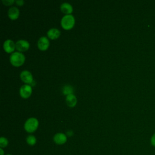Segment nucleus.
Wrapping results in <instances>:
<instances>
[{
	"label": "nucleus",
	"mask_w": 155,
	"mask_h": 155,
	"mask_svg": "<svg viewBox=\"0 0 155 155\" xmlns=\"http://www.w3.org/2000/svg\"><path fill=\"white\" fill-rule=\"evenodd\" d=\"M62 91L63 94H66L67 96L70 94H73V88L70 85H65L62 87Z\"/></svg>",
	"instance_id": "nucleus-14"
},
{
	"label": "nucleus",
	"mask_w": 155,
	"mask_h": 155,
	"mask_svg": "<svg viewBox=\"0 0 155 155\" xmlns=\"http://www.w3.org/2000/svg\"><path fill=\"white\" fill-rule=\"evenodd\" d=\"M10 61L15 66H19L25 61V56L20 51H15L10 56Z\"/></svg>",
	"instance_id": "nucleus-1"
},
{
	"label": "nucleus",
	"mask_w": 155,
	"mask_h": 155,
	"mask_svg": "<svg viewBox=\"0 0 155 155\" xmlns=\"http://www.w3.org/2000/svg\"><path fill=\"white\" fill-rule=\"evenodd\" d=\"M31 86L28 84H24L22 85L19 89V94L23 98L28 97L31 95Z\"/></svg>",
	"instance_id": "nucleus-4"
},
{
	"label": "nucleus",
	"mask_w": 155,
	"mask_h": 155,
	"mask_svg": "<svg viewBox=\"0 0 155 155\" xmlns=\"http://www.w3.org/2000/svg\"><path fill=\"white\" fill-rule=\"evenodd\" d=\"M6 155H12V154H6Z\"/></svg>",
	"instance_id": "nucleus-22"
},
{
	"label": "nucleus",
	"mask_w": 155,
	"mask_h": 155,
	"mask_svg": "<svg viewBox=\"0 0 155 155\" xmlns=\"http://www.w3.org/2000/svg\"><path fill=\"white\" fill-rule=\"evenodd\" d=\"M65 100H66L67 104L70 107H74L77 102V98L75 96V95L73 94H70L67 95L66 96Z\"/></svg>",
	"instance_id": "nucleus-13"
},
{
	"label": "nucleus",
	"mask_w": 155,
	"mask_h": 155,
	"mask_svg": "<svg viewBox=\"0 0 155 155\" xmlns=\"http://www.w3.org/2000/svg\"><path fill=\"white\" fill-rule=\"evenodd\" d=\"M73 134V131H71V130H69V131H67V134H68V136H71Z\"/></svg>",
	"instance_id": "nucleus-20"
},
{
	"label": "nucleus",
	"mask_w": 155,
	"mask_h": 155,
	"mask_svg": "<svg viewBox=\"0 0 155 155\" xmlns=\"http://www.w3.org/2000/svg\"><path fill=\"white\" fill-rule=\"evenodd\" d=\"M3 47L4 50L7 53H11L15 50L16 47V44L11 39H7L4 41L3 44Z\"/></svg>",
	"instance_id": "nucleus-9"
},
{
	"label": "nucleus",
	"mask_w": 155,
	"mask_h": 155,
	"mask_svg": "<svg viewBox=\"0 0 155 155\" xmlns=\"http://www.w3.org/2000/svg\"><path fill=\"white\" fill-rule=\"evenodd\" d=\"M26 141L29 145L33 146L35 145L36 142V139L33 135H28L26 138Z\"/></svg>",
	"instance_id": "nucleus-15"
},
{
	"label": "nucleus",
	"mask_w": 155,
	"mask_h": 155,
	"mask_svg": "<svg viewBox=\"0 0 155 155\" xmlns=\"http://www.w3.org/2000/svg\"><path fill=\"white\" fill-rule=\"evenodd\" d=\"M67 136L62 133H56L53 137L54 142L58 145H62L67 142Z\"/></svg>",
	"instance_id": "nucleus-7"
},
{
	"label": "nucleus",
	"mask_w": 155,
	"mask_h": 155,
	"mask_svg": "<svg viewBox=\"0 0 155 155\" xmlns=\"http://www.w3.org/2000/svg\"><path fill=\"white\" fill-rule=\"evenodd\" d=\"M30 47L29 42L24 39H19L16 42V48L19 51H26Z\"/></svg>",
	"instance_id": "nucleus-5"
},
{
	"label": "nucleus",
	"mask_w": 155,
	"mask_h": 155,
	"mask_svg": "<svg viewBox=\"0 0 155 155\" xmlns=\"http://www.w3.org/2000/svg\"><path fill=\"white\" fill-rule=\"evenodd\" d=\"M20 78L25 83L30 84L33 82V76L31 73L28 70H23L20 74Z\"/></svg>",
	"instance_id": "nucleus-8"
},
{
	"label": "nucleus",
	"mask_w": 155,
	"mask_h": 155,
	"mask_svg": "<svg viewBox=\"0 0 155 155\" xmlns=\"http://www.w3.org/2000/svg\"><path fill=\"white\" fill-rule=\"evenodd\" d=\"M61 10L66 15H70L73 12V7L70 3L64 2L61 5Z\"/></svg>",
	"instance_id": "nucleus-12"
},
{
	"label": "nucleus",
	"mask_w": 155,
	"mask_h": 155,
	"mask_svg": "<svg viewBox=\"0 0 155 155\" xmlns=\"http://www.w3.org/2000/svg\"><path fill=\"white\" fill-rule=\"evenodd\" d=\"M16 2L18 5H23V4L24 3V1L23 0H16Z\"/></svg>",
	"instance_id": "nucleus-19"
},
{
	"label": "nucleus",
	"mask_w": 155,
	"mask_h": 155,
	"mask_svg": "<svg viewBox=\"0 0 155 155\" xmlns=\"http://www.w3.org/2000/svg\"><path fill=\"white\" fill-rule=\"evenodd\" d=\"M39 122L35 117L28 118L24 124V129L28 133H33L38 128Z\"/></svg>",
	"instance_id": "nucleus-3"
},
{
	"label": "nucleus",
	"mask_w": 155,
	"mask_h": 155,
	"mask_svg": "<svg viewBox=\"0 0 155 155\" xmlns=\"http://www.w3.org/2000/svg\"><path fill=\"white\" fill-rule=\"evenodd\" d=\"M150 143L152 146L155 147V133L152 135L151 139H150Z\"/></svg>",
	"instance_id": "nucleus-18"
},
{
	"label": "nucleus",
	"mask_w": 155,
	"mask_h": 155,
	"mask_svg": "<svg viewBox=\"0 0 155 155\" xmlns=\"http://www.w3.org/2000/svg\"><path fill=\"white\" fill-rule=\"evenodd\" d=\"M2 2L6 5H9L13 4L15 1L14 0H2Z\"/></svg>",
	"instance_id": "nucleus-17"
},
{
	"label": "nucleus",
	"mask_w": 155,
	"mask_h": 155,
	"mask_svg": "<svg viewBox=\"0 0 155 155\" xmlns=\"http://www.w3.org/2000/svg\"><path fill=\"white\" fill-rule=\"evenodd\" d=\"M49 46V40L46 36H41L38 41V47L41 50H45Z\"/></svg>",
	"instance_id": "nucleus-6"
},
{
	"label": "nucleus",
	"mask_w": 155,
	"mask_h": 155,
	"mask_svg": "<svg viewBox=\"0 0 155 155\" xmlns=\"http://www.w3.org/2000/svg\"><path fill=\"white\" fill-rule=\"evenodd\" d=\"M19 15V10L16 7L13 6L8 9V16L11 19L15 20L17 19Z\"/></svg>",
	"instance_id": "nucleus-10"
},
{
	"label": "nucleus",
	"mask_w": 155,
	"mask_h": 155,
	"mask_svg": "<svg viewBox=\"0 0 155 155\" xmlns=\"http://www.w3.org/2000/svg\"><path fill=\"white\" fill-rule=\"evenodd\" d=\"M61 31L59 29L56 28H51L47 31V35L48 38L51 39H55L59 36Z\"/></svg>",
	"instance_id": "nucleus-11"
},
{
	"label": "nucleus",
	"mask_w": 155,
	"mask_h": 155,
	"mask_svg": "<svg viewBox=\"0 0 155 155\" xmlns=\"http://www.w3.org/2000/svg\"><path fill=\"white\" fill-rule=\"evenodd\" d=\"M75 19L72 15H65L61 19V24L65 30L71 29L74 25Z\"/></svg>",
	"instance_id": "nucleus-2"
},
{
	"label": "nucleus",
	"mask_w": 155,
	"mask_h": 155,
	"mask_svg": "<svg viewBox=\"0 0 155 155\" xmlns=\"http://www.w3.org/2000/svg\"><path fill=\"white\" fill-rule=\"evenodd\" d=\"M0 151H1V154L0 155H4V151H3V150H2V148H0Z\"/></svg>",
	"instance_id": "nucleus-21"
},
{
	"label": "nucleus",
	"mask_w": 155,
	"mask_h": 155,
	"mask_svg": "<svg viewBox=\"0 0 155 155\" xmlns=\"http://www.w3.org/2000/svg\"><path fill=\"white\" fill-rule=\"evenodd\" d=\"M8 143V141L7 138L4 137H1L0 138V147L1 148H5L7 146Z\"/></svg>",
	"instance_id": "nucleus-16"
}]
</instances>
